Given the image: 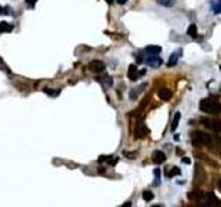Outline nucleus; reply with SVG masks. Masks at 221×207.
<instances>
[{
  "label": "nucleus",
  "mask_w": 221,
  "mask_h": 207,
  "mask_svg": "<svg viewBox=\"0 0 221 207\" xmlns=\"http://www.w3.org/2000/svg\"><path fill=\"white\" fill-rule=\"evenodd\" d=\"M202 112L205 113H220L221 112V104L213 100H202L199 104Z\"/></svg>",
  "instance_id": "obj_1"
},
{
  "label": "nucleus",
  "mask_w": 221,
  "mask_h": 207,
  "mask_svg": "<svg viewBox=\"0 0 221 207\" xmlns=\"http://www.w3.org/2000/svg\"><path fill=\"white\" fill-rule=\"evenodd\" d=\"M192 144L196 146H209L211 144V137L205 131L196 130L195 133H192Z\"/></svg>",
  "instance_id": "obj_2"
},
{
  "label": "nucleus",
  "mask_w": 221,
  "mask_h": 207,
  "mask_svg": "<svg viewBox=\"0 0 221 207\" xmlns=\"http://www.w3.org/2000/svg\"><path fill=\"white\" fill-rule=\"evenodd\" d=\"M201 122L203 123V126H206L209 130H213V131H221V120H219V119L202 117Z\"/></svg>",
  "instance_id": "obj_3"
},
{
  "label": "nucleus",
  "mask_w": 221,
  "mask_h": 207,
  "mask_svg": "<svg viewBox=\"0 0 221 207\" xmlns=\"http://www.w3.org/2000/svg\"><path fill=\"white\" fill-rule=\"evenodd\" d=\"M149 134V130L147 127L144 123H140V124H137L136 130H134V135H136V138H145L147 135Z\"/></svg>",
  "instance_id": "obj_4"
},
{
  "label": "nucleus",
  "mask_w": 221,
  "mask_h": 207,
  "mask_svg": "<svg viewBox=\"0 0 221 207\" xmlns=\"http://www.w3.org/2000/svg\"><path fill=\"white\" fill-rule=\"evenodd\" d=\"M88 69H90L91 72L100 73V72H102V70L105 69V64H104L102 61H100V60H94V61H91V62L88 64Z\"/></svg>",
  "instance_id": "obj_5"
},
{
  "label": "nucleus",
  "mask_w": 221,
  "mask_h": 207,
  "mask_svg": "<svg viewBox=\"0 0 221 207\" xmlns=\"http://www.w3.org/2000/svg\"><path fill=\"white\" fill-rule=\"evenodd\" d=\"M205 197H206V193L203 191H192L188 193V199L192 202H205Z\"/></svg>",
  "instance_id": "obj_6"
},
{
  "label": "nucleus",
  "mask_w": 221,
  "mask_h": 207,
  "mask_svg": "<svg viewBox=\"0 0 221 207\" xmlns=\"http://www.w3.org/2000/svg\"><path fill=\"white\" fill-rule=\"evenodd\" d=\"M206 177H207L206 171H205V170L202 169L199 164H196V169H195V181L198 182V184H202V182H205Z\"/></svg>",
  "instance_id": "obj_7"
},
{
  "label": "nucleus",
  "mask_w": 221,
  "mask_h": 207,
  "mask_svg": "<svg viewBox=\"0 0 221 207\" xmlns=\"http://www.w3.org/2000/svg\"><path fill=\"white\" fill-rule=\"evenodd\" d=\"M147 64L152 68H159L162 65V58H159L158 54H149V57L147 58Z\"/></svg>",
  "instance_id": "obj_8"
},
{
  "label": "nucleus",
  "mask_w": 221,
  "mask_h": 207,
  "mask_svg": "<svg viewBox=\"0 0 221 207\" xmlns=\"http://www.w3.org/2000/svg\"><path fill=\"white\" fill-rule=\"evenodd\" d=\"M205 205L206 206H221V200L217 199L213 193H207L205 197Z\"/></svg>",
  "instance_id": "obj_9"
},
{
  "label": "nucleus",
  "mask_w": 221,
  "mask_h": 207,
  "mask_svg": "<svg viewBox=\"0 0 221 207\" xmlns=\"http://www.w3.org/2000/svg\"><path fill=\"white\" fill-rule=\"evenodd\" d=\"M152 160L156 164H162V163L166 162V155L162 151H155V152L152 153Z\"/></svg>",
  "instance_id": "obj_10"
},
{
  "label": "nucleus",
  "mask_w": 221,
  "mask_h": 207,
  "mask_svg": "<svg viewBox=\"0 0 221 207\" xmlns=\"http://www.w3.org/2000/svg\"><path fill=\"white\" fill-rule=\"evenodd\" d=\"M171 95H173V92H171V90H169V88H160L158 91V97L162 101H169L171 98Z\"/></svg>",
  "instance_id": "obj_11"
},
{
  "label": "nucleus",
  "mask_w": 221,
  "mask_h": 207,
  "mask_svg": "<svg viewBox=\"0 0 221 207\" xmlns=\"http://www.w3.org/2000/svg\"><path fill=\"white\" fill-rule=\"evenodd\" d=\"M127 76L130 80H133V82H136L138 79V70H137V66L136 65H130L127 69Z\"/></svg>",
  "instance_id": "obj_12"
},
{
  "label": "nucleus",
  "mask_w": 221,
  "mask_h": 207,
  "mask_svg": "<svg viewBox=\"0 0 221 207\" xmlns=\"http://www.w3.org/2000/svg\"><path fill=\"white\" fill-rule=\"evenodd\" d=\"M145 87H147V83H142V84H141L140 87L133 88V90L130 91V98H131V100H137L138 94H140V92H142V90H144Z\"/></svg>",
  "instance_id": "obj_13"
},
{
  "label": "nucleus",
  "mask_w": 221,
  "mask_h": 207,
  "mask_svg": "<svg viewBox=\"0 0 221 207\" xmlns=\"http://www.w3.org/2000/svg\"><path fill=\"white\" fill-rule=\"evenodd\" d=\"M180 120H181V113H180V112H177L176 115H174L173 122H171V131H176V130H177V127H178Z\"/></svg>",
  "instance_id": "obj_14"
},
{
  "label": "nucleus",
  "mask_w": 221,
  "mask_h": 207,
  "mask_svg": "<svg viewBox=\"0 0 221 207\" xmlns=\"http://www.w3.org/2000/svg\"><path fill=\"white\" fill-rule=\"evenodd\" d=\"M13 30V25L8 22H0V33H8Z\"/></svg>",
  "instance_id": "obj_15"
},
{
  "label": "nucleus",
  "mask_w": 221,
  "mask_h": 207,
  "mask_svg": "<svg viewBox=\"0 0 221 207\" xmlns=\"http://www.w3.org/2000/svg\"><path fill=\"white\" fill-rule=\"evenodd\" d=\"M145 51L148 52V54H159V52L162 51V47H159V46H148V47L145 48Z\"/></svg>",
  "instance_id": "obj_16"
},
{
  "label": "nucleus",
  "mask_w": 221,
  "mask_h": 207,
  "mask_svg": "<svg viewBox=\"0 0 221 207\" xmlns=\"http://www.w3.org/2000/svg\"><path fill=\"white\" fill-rule=\"evenodd\" d=\"M181 54V52H174V54H171L170 55V60H169V62H167V66H173V65H176L177 64V61H178V55Z\"/></svg>",
  "instance_id": "obj_17"
},
{
  "label": "nucleus",
  "mask_w": 221,
  "mask_h": 207,
  "mask_svg": "<svg viewBox=\"0 0 221 207\" xmlns=\"http://www.w3.org/2000/svg\"><path fill=\"white\" fill-rule=\"evenodd\" d=\"M159 6H163V7H173L176 0H156Z\"/></svg>",
  "instance_id": "obj_18"
},
{
  "label": "nucleus",
  "mask_w": 221,
  "mask_h": 207,
  "mask_svg": "<svg viewBox=\"0 0 221 207\" xmlns=\"http://www.w3.org/2000/svg\"><path fill=\"white\" fill-rule=\"evenodd\" d=\"M187 33H188L191 38H195V36L198 35V28H196L195 24H191V25H189L188 30H187Z\"/></svg>",
  "instance_id": "obj_19"
},
{
  "label": "nucleus",
  "mask_w": 221,
  "mask_h": 207,
  "mask_svg": "<svg viewBox=\"0 0 221 207\" xmlns=\"http://www.w3.org/2000/svg\"><path fill=\"white\" fill-rule=\"evenodd\" d=\"M142 199L145 200V202H151V200L153 199V193L151 192V191H144L142 192Z\"/></svg>",
  "instance_id": "obj_20"
},
{
  "label": "nucleus",
  "mask_w": 221,
  "mask_h": 207,
  "mask_svg": "<svg viewBox=\"0 0 221 207\" xmlns=\"http://www.w3.org/2000/svg\"><path fill=\"white\" fill-rule=\"evenodd\" d=\"M44 92L47 95H50V97H57V95H60L61 90H51V88H46Z\"/></svg>",
  "instance_id": "obj_21"
},
{
  "label": "nucleus",
  "mask_w": 221,
  "mask_h": 207,
  "mask_svg": "<svg viewBox=\"0 0 221 207\" xmlns=\"http://www.w3.org/2000/svg\"><path fill=\"white\" fill-rule=\"evenodd\" d=\"M180 174H181V170L178 167H173L167 173V177H174V175H180Z\"/></svg>",
  "instance_id": "obj_22"
},
{
  "label": "nucleus",
  "mask_w": 221,
  "mask_h": 207,
  "mask_svg": "<svg viewBox=\"0 0 221 207\" xmlns=\"http://www.w3.org/2000/svg\"><path fill=\"white\" fill-rule=\"evenodd\" d=\"M106 162H108V164H109V166H115L116 163H118V157L109 156V157H108V160H106Z\"/></svg>",
  "instance_id": "obj_23"
},
{
  "label": "nucleus",
  "mask_w": 221,
  "mask_h": 207,
  "mask_svg": "<svg viewBox=\"0 0 221 207\" xmlns=\"http://www.w3.org/2000/svg\"><path fill=\"white\" fill-rule=\"evenodd\" d=\"M153 174H155V177H156L155 185H159V180H160V170H159V169H156L155 171H153Z\"/></svg>",
  "instance_id": "obj_24"
},
{
  "label": "nucleus",
  "mask_w": 221,
  "mask_h": 207,
  "mask_svg": "<svg viewBox=\"0 0 221 207\" xmlns=\"http://www.w3.org/2000/svg\"><path fill=\"white\" fill-rule=\"evenodd\" d=\"M104 83L106 84V87H110V86H112V80H110V78H108V76L104 78Z\"/></svg>",
  "instance_id": "obj_25"
},
{
  "label": "nucleus",
  "mask_w": 221,
  "mask_h": 207,
  "mask_svg": "<svg viewBox=\"0 0 221 207\" xmlns=\"http://www.w3.org/2000/svg\"><path fill=\"white\" fill-rule=\"evenodd\" d=\"M126 156H129L130 159H134V156H136V152H124Z\"/></svg>",
  "instance_id": "obj_26"
},
{
  "label": "nucleus",
  "mask_w": 221,
  "mask_h": 207,
  "mask_svg": "<svg viewBox=\"0 0 221 207\" xmlns=\"http://www.w3.org/2000/svg\"><path fill=\"white\" fill-rule=\"evenodd\" d=\"M108 157H109V156H100V159H98V162H100V163H102V162H106V160H108Z\"/></svg>",
  "instance_id": "obj_27"
},
{
  "label": "nucleus",
  "mask_w": 221,
  "mask_h": 207,
  "mask_svg": "<svg viewBox=\"0 0 221 207\" xmlns=\"http://www.w3.org/2000/svg\"><path fill=\"white\" fill-rule=\"evenodd\" d=\"M36 2H38V0H26V3L30 6V7H33V6L36 4Z\"/></svg>",
  "instance_id": "obj_28"
},
{
  "label": "nucleus",
  "mask_w": 221,
  "mask_h": 207,
  "mask_svg": "<svg viewBox=\"0 0 221 207\" xmlns=\"http://www.w3.org/2000/svg\"><path fill=\"white\" fill-rule=\"evenodd\" d=\"M181 162L185 163V164H189V163H191V160H189L188 157H183V159H181Z\"/></svg>",
  "instance_id": "obj_29"
},
{
  "label": "nucleus",
  "mask_w": 221,
  "mask_h": 207,
  "mask_svg": "<svg viewBox=\"0 0 221 207\" xmlns=\"http://www.w3.org/2000/svg\"><path fill=\"white\" fill-rule=\"evenodd\" d=\"M116 3H118V4H124V3H127V0H116Z\"/></svg>",
  "instance_id": "obj_30"
},
{
  "label": "nucleus",
  "mask_w": 221,
  "mask_h": 207,
  "mask_svg": "<svg viewBox=\"0 0 221 207\" xmlns=\"http://www.w3.org/2000/svg\"><path fill=\"white\" fill-rule=\"evenodd\" d=\"M130 206H131L130 202H129V203H124V205H123V207H130Z\"/></svg>",
  "instance_id": "obj_31"
},
{
  "label": "nucleus",
  "mask_w": 221,
  "mask_h": 207,
  "mask_svg": "<svg viewBox=\"0 0 221 207\" xmlns=\"http://www.w3.org/2000/svg\"><path fill=\"white\" fill-rule=\"evenodd\" d=\"M106 3H108V4H113V0H105Z\"/></svg>",
  "instance_id": "obj_32"
},
{
  "label": "nucleus",
  "mask_w": 221,
  "mask_h": 207,
  "mask_svg": "<svg viewBox=\"0 0 221 207\" xmlns=\"http://www.w3.org/2000/svg\"><path fill=\"white\" fill-rule=\"evenodd\" d=\"M219 189H220V192H221V180L219 181Z\"/></svg>",
  "instance_id": "obj_33"
},
{
  "label": "nucleus",
  "mask_w": 221,
  "mask_h": 207,
  "mask_svg": "<svg viewBox=\"0 0 221 207\" xmlns=\"http://www.w3.org/2000/svg\"><path fill=\"white\" fill-rule=\"evenodd\" d=\"M0 14H3V7H0Z\"/></svg>",
  "instance_id": "obj_34"
},
{
  "label": "nucleus",
  "mask_w": 221,
  "mask_h": 207,
  "mask_svg": "<svg viewBox=\"0 0 221 207\" xmlns=\"http://www.w3.org/2000/svg\"><path fill=\"white\" fill-rule=\"evenodd\" d=\"M220 69H221V66H220Z\"/></svg>",
  "instance_id": "obj_35"
}]
</instances>
